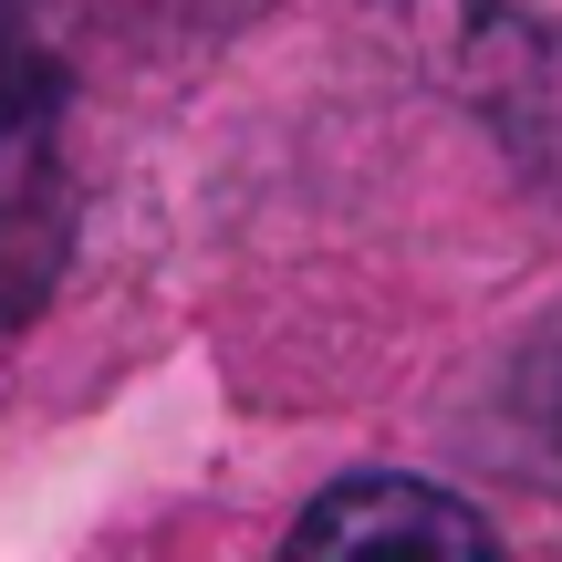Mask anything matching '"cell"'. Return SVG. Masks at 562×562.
Wrapping results in <instances>:
<instances>
[{
  "mask_svg": "<svg viewBox=\"0 0 562 562\" xmlns=\"http://www.w3.org/2000/svg\"><path fill=\"white\" fill-rule=\"evenodd\" d=\"M438 74L480 104V125L531 167L542 188H562V21H531V11H501V0H459L438 42Z\"/></svg>",
  "mask_w": 562,
  "mask_h": 562,
  "instance_id": "obj_1",
  "label": "cell"
},
{
  "mask_svg": "<svg viewBox=\"0 0 562 562\" xmlns=\"http://www.w3.org/2000/svg\"><path fill=\"white\" fill-rule=\"evenodd\" d=\"M490 510L448 501L427 480H344L292 521V552H490Z\"/></svg>",
  "mask_w": 562,
  "mask_h": 562,
  "instance_id": "obj_2",
  "label": "cell"
},
{
  "mask_svg": "<svg viewBox=\"0 0 562 562\" xmlns=\"http://www.w3.org/2000/svg\"><path fill=\"white\" fill-rule=\"evenodd\" d=\"M42 104H53V74H42V53L21 42V21H0V136H32Z\"/></svg>",
  "mask_w": 562,
  "mask_h": 562,
  "instance_id": "obj_3",
  "label": "cell"
}]
</instances>
